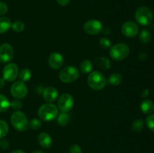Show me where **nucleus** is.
Listing matches in <instances>:
<instances>
[{
	"label": "nucleus",
	"mask_w": 154,
	"mask_h": 153,
	"mask_svg": "<svg viewBox=\"0 0 154 153\" xmlns=\"http://www.w3.org/2000/svg\"><path fill=\"white\" fill-rule=\"evenodd\" d=\"M59 114V109L55 104L46 103L42 104L38 111V117L43 121L50 122L55 119Z\"/></svg>",
	"instance_id": "nucleus-1"
},
{
	"label": "nucleus",
	"mask_w": 154,
	"mask_h": 153,
	"mask_svg": "<svg viewBox=\"0 0 154 153\" xmlns=\"http://www.w3.org/2000/svg\"><path fill=\"white\" fill-rule=\"evenodd\" d=\"M87 84L93 90L99 91L107 85V80L102 72L95 70L91 72L87 77Z\"/></svg>",
	"instance_id": "nucleus-2"
},
{
	"label": "nucleus",
	"mask_w": 154,
	"mask_h": 153,
	"mask_svg": "<svg viewBox=\"0 0 154 153\" xmlns=\"http://www.w3.org/2000/svg\"><path fill=\"white\" fill-rule=\"evenodd\" d=\"M11 122L13 127L18 131H25L29 128V121L25 113L17 110L11 114Z\"/></svg>",
	"instance_id": "nucleus-3"
},
{
	"label": "nucleus",
	"mask_w": 154,
	"mask_h": 153,
	"mask_svg": "<svg viewBox=\"0 0 154 153\" xmlns=\"http://www.w3.org/2000/svg\"><path fill=\"white\" fill-rule=\"evenodd\" d=\"M130 50L129 46L126 44H116L111 46L109 50L110 56L115 61H122L129 56Z\"/></svg>",
	"instance_id": "nucleus-4"
},
{
	"label": "nucleus",
	"mask_w": 154,
	"mask_h": 153,
	"mask_svg": "<svg viewBox=\"0 0 154 153\" xmlns=\"http://www.w3.org/2000/svg\"><path fill=\"white\" fill-rule=\"evenodd\" d=\"M135 20L140 25L147 26L152 22L153 19V14L152 10L147 7H140L135 13Z\"/></svg>",
	"instance_id": "nucleus-5"
},
{
	"label": "nucleus",
	"mask_w": 154,
	"mask_h": 153,
	"mask_svg": "<svg viewBox=\"0 0 154 153\" xmlns=\"http://www.w3.org/2000/svg\"><path fill=\"white\" fill-rule=\"evenodd\" d=\"M60 79L65 83H71L79 78L80 73L78 68L74 66H66L60 72Z\"/></svg>",
	"instance_id": "nucleus-6"
},
{
	"label": "nucleus",
	"mask_w": 154,
	"mask_h": 153,
	"mask_svg": "<svg viewBox=\"0 0 154 153\" xmlns=\"http://www.w3.org/2000/svg\"><path fill=\"white\" fill-rule=\"evenodd\" d=\"M75 100L72 94L63 93L59 97L57 100V107L63 112H68L73 108Z\"/></svg>",
	"instance_id": "nucleus-7"
},
{
	"label": "nucleus",
	"mask_w": 154,
	"mask_h": 153,
	"mask_svg": "<svg viewBox=\"0 0 154 153\" xmlns=\"http://www.w3.org/2000/svg\"><path fill=\"white\" fill-rule=\"evenodd\" d=\"M11 93L16 99H23L26 96L28 88L23 81H16L11 86Z\"/></svg>",
	"instance_id": "nucleus-8"
},
{
	"label": "nucleus",
	"mask_w": 154,
	"mask_h": 153,
	"mask_svg": "<svg viewBox=\"0 0 154 153\" xmlns=\"http://www.w3.org/2000/svg\"><path fill=\"white\" fill-rule=\"evenodd\" d=\"M19 74V68L18 66L14 63H8L5 66L2 71L3 78L5 80L8 82H13L17 77Z\"/></svg>",
	"instance_id": "nucleus-9"
},
{
	"label": "nucleus",
	"mask_w": 154,
	"mask_h": 153,
	"mask_svg": "<svg viewBox=\"0 0 154 153\" xmlns=\"http://www.w3.org/2000/svg\"><path fill=\"white\" fill-rule=\"evenodd\" d=\"M84 29L90 35H96L102 32V24L98 20H90L84 23Z\"/></svg>",
	"instance_id": "nucleus-10"
},
{
	"label": "nucleus",
	"mask_w": 154,
	"mask_h": 153,
	"mask_svg": "<svg viewBox=\"0 0 154 153\" xmlns=\"http://www.w3.org/2000/svg\"><path fill=\"white\" fill-rule=\"evenodd\" d=\"M14 58V49L11 44L4 43L0 46V62H10Z\"/></svg>",
	"instance_id": "nucleus-11"
},
{
	"label": "nucleus",
	"mask_w": 154,
	"mask_h": 153,
	"mask_svg": "<svg viewBox=\"0 0 154 153\" xmlns=\"http://www.w3.org/2000/svg\"><path fill=\"white\" fill-rule=\"evenodd\" d=\"M122 34L127 38L135 37L138 34L139 32V27L132 21H127L124 22L121 27Z\"/></svg>",
	"instance_id": "nucleus-12"
},
{
	"label": "nucleus",
	"mask_w": 154,
	"mask_h": 153,
	"mask_svg": "<svg viewBox=\"0 0 154 153\" xmlns=\"http://www.w3.org/2000/svg\"><path fill=\"white\" fill-rule=\"evenodd\" d=\"M48 64L51 68L55 70L60 69L64 64V58L60 52H52L48 58Z\"/></svg>",
	"instance_id": "nucleus-13"
},
{
	"label": "nucleus",
	"mask_w": 154,
	"mask_h": 153,
	"mask_svg": "<svg viewBox=\"0 0 154 153\" xmlns=\"http://www.w3.org/2000/svg\"><path fill=\"white\" fill-rule=\"evenodd\" d=\"M59 92L55 87L48 86L44 89L43 97L45 100H47L49 103L54 102L58 98Z\"/></svg>",
	"instance_id": "nucleus-14"
},
{
	"label": "nucleus",
	"mask_w": 154,
	"mask_h": 153,
	"mask_svg": "<svg viewBox=\"0 0 154 153\" xmlns=\"http://www.w3.org/2000/svg\"><path fill=\"white\" fill-rule=\"evenodd\" d=\"M38 142L39 145L44 148H51L53 144L52 138L50 136L49 134L46 132H42L39 134L38 137Z\"/></svg>",
	"instance_id": "nucleus-15"
},
{
	"label": "nucleus",
	"mask_w": 154,
	"mask_h": 153,
	"mask_svg": "<svg viewBox=\"0 0 154 153\" xmlns=\"http://www.w3.org/2000/svg\"><path fill=\"white\" fill-rule=\"evenodd\" d=\"M11 20L7 16H1L0 17V34L5 33L8 31L11 27Z\"/></svg>",
	"instance_id": "nucleus-16"
},
{
	"label": "nucleus",
	"mask_w": 154,
	"mask_h": 153,
	"mask_svg": "<svg viewBox=\"0 0 154 153\" xmlns=\"http://www.w3.org/2000/svg\"><path fill=\"white\" fill-rule=\"evenodd\" d=\"M95 64L99 66V68H101L102 70H108L111 67V61L108 58H105V57H98V58H96L95 59Z\"/></svg>",
	"instance_id": "nucleus-17"
},
{
	"label": "nucleus",
	"mask_w": 154,
	"mask_h": 153,
	"mask_svg": "<svg viewBox=\"0 0 154 153\" xmlns=\"http://www.w3.org/2000/svg\"><path fill=\"white\" fill-rule=\"evenodd\" d=\"M141 110L145 114H150L154 110V104L150 100H144L140 105Z\"/></svg>",
	"instance_id": "nucleus-18"
},
{
	"label": "nucleus",
	"mask_w": 154,
	"mask_h": 153,
	"mask_svg": "<svg viewBox=\"0 0 154 153\" xmlns=\"http://www.w3.org/2000/svg\"><path fill=\"white\" fill-rule=\"evenodd\" d=\"M11 102L5 95L0 94V112H6L10 108Z\"/></svg>",
	"instance_id": "nucleus-19"
},
{
	"label": "nucleus",
	"mask_w": 154,
	"mask_h": 153,
	"mask_svg": "<svg viewBox=\"0 0 154 153\" xmlns=\"http://www.w3.org/2000/svg\"><path fill=\"white\" fill-rule=\"evenodd\" d=\"M123 81V77H122L121 74L118 73H114L111 74V76L108 77V82L110 85L112 86H118Z\"/></svg>",
	"instance_id": "nucleus-20"
},
{
	"label": "nucleus",
	"mask_w": 154,
	"mask_h": 153,
	"mask_svg": "<svg viewBox=\"0 0 154 153\" xmlns=\"http://www.w3.org/2000/svg\"><path fill=\"white\" fill-rule=\"evenodd\" d=\"M80 69L83 74L90 73L93 70V63L88 59L84 60L83 62H81V64H80Z\"/></svg>",
	"instance_id": "nucleus-21"
},
{
	"label": "nucleus",
	"mask_w": 154,
	"mask_h": 153,
	"mask_svg": "<svg viewBox=\"0 0 154 153\" xmlns=\"http://www.w3.org/2000/svg\"><path fill=\"white\" fill-rule=\"evenodd\" d=\"M70 117L67 112H61L57 116V122L60 126H66L69 122Z\"/></svg>",
	"instance_id": "nucleus-22"
},
{
	"label": "nucleus",
	"mask_w": 154,
	"mask_h": 153,
	"mask_svg": "<svg viewBox=\"0 0 154 153\" xmlns=\"http://www.w3.org/2000/svg\"><path fill=\"white\" fill-rule=\"evenodd\" d=\"M151 39V33L148 29L144 28L139 34V40L142 44H147Z\"/></svg>",
	"instance_id": "nucleus-23"
},
{
	"label": "nucleus",
	"mask_w": 154,
	"mask_h": 153,
	"mask_svg": "<svg viewBox=\"0 0 154 153\" xmlns=\"http://www.w3.org/2000/svg\"><path fill=\"white\" fill-rule=\"evenodd\" d=\"M32 73L31 70L28 68H23L20 71L19 73V77L20 81L23 82H27L31 79Z\"/></svg>",
	"instance_id": "nucleus-24"
},
{
	"label": "nucleus",
	"mask_w": 154,
	"mask_h": 153,
	"mask_svg": "<svg viewBox=\"0 0 154 153\" xmlns=\"http://www.w3.org/2000/svg\"><path fill=\"white\" fill-rule=\"evenodd\" d=\"M144 127V122L141 118H137L132 123V129L135 132H140Z\"/></svg>",
	"instance_id": "nucleus-25"
},
{
	"label": "nucleus",
	"mask_w": 154,
	"mask_h": 153,
	"mask_svg": "<svg viewBox=\"0 0 154 153\" xmlns=\"http://www.w3.org/2000/svg\"><path fill=\"white\" fill-rule=\"evenodd\" d=\"M9 127L8 123L4 120H0V140L3 139L8 132Z\"/></svg>",
	"instance_id": "nucleus-26"
},
{
	"label": "nucleus",
	"mask_w": 154,
	"mask_h": 153,
	"mask_svg": "<svg viewBox=\"0 0 154 153\" xmlns=\"http://www.w3.org/2000/svg\"><path fill=\"white\" fill-rule=\"evenodd\" d=\"M11 28L16 32H21L25 28V25L21 21H15L11 24Z\"/></svg>",
	"instance_id": "nucleus-27"
},
{
	"label": "nucleus",
	"mask_w": 154,
	"mask_h": 153,
	"mask_svg": "<svg viewBox=\"0 0 154 153\" xmlns=\"http://www.w3.org/2000/svg\"><path fill=\"white\" fill-rule=\"evenodd\" d=\"M42 122L38 118H32L29 122V127L31 128L32 130H38L42 128Z\"/></svg>",
	"instance_id": "nucleus-28"
},
{
	"label": "nucleus",
	"mask_w": 154,
	"mask_h": 153,
	"mask_svg": "<svg viewBox=\"0 0 154 153\" xmlns=\"http://www.w3.org/2000/svg\"><path fill=\"white\" fill-rule=\"evenodd\" d=\"M99 45L103 49H108L111 46V42L107 38H102L99 40Z\"/></svg>",
	"instance_id": "nucleus-29"
},
{
	"label": "nucleus",
	"mask_w": 154,
	"mask_h": 153,
	"mask_svg": "<svg viewBox=\"0 0 154 153\" xmlns=\"http://www.w3.org/2000/svg\"><path fill=\"white\" fill-rule=\"evenodd\" d=\"M146 124L150 130L154 132V113L150 114L148 116L146 119Z\"/></svg>",
	"instance_id": "nucleus-30"
},
{
	"label": "nucleus",
	"mask_w": 154,
	"mask_h": 153,
	"mask_svg": "<svg viewBox=\"0 0 154 153\" xmlns=\"http://www.w3.org/2000/svg\"><path fill=\"white\" fill-rule=\"evenodd\" d=\"M11 106L13 109H15L17 110H18L22 108L23 103L20 99H15V100H12V101L11 102Z\"/></svg>",
	"instance_id": "nucleus-31"
},
{
	"label": "nucleus",
	"mask_w": 154,
	"mask_h": 153,
	"mask_svg": "<svg viewBox=\"0 0 154 153\" xmlns=\"http://www.w3.org/2000/svg\"><path fill=\"white\" fill-rule=\"evenodd\" d=\"M8 7L7 4L3 2H0V16L5 14L8 11Z\"/></svg>",
	"instance_id": "nucleus-32"
},
{
	"label": "nucleus",
	"mask_w": 154,
	"mask_h": 153,
	"mask_svg": "<svg viewBox=\"0 0 154 153\" xmlns=\"http://www.w3.org/2000/svg\"><path fill=\"white\" fill-rule=\"evenodd\" d=\"M69 152H70V153H82V149H81L80 146L74 144V145L71 146Z\"/></svg>",
	"instance_id": "nucleus-33"
},
{
	"label": "nucleus",
	"mask_w": 154,
	"mask_h": 153,
	"mask_svg": "<svg viewBox=\"0 0 154 153\" xmlns=\"http://www.w3.org/2000/svg\"><path fill=\"white\" fill-rule=\"evenodd\" d=\"M9 147V142L8 140L6 139H1L0 140V148L2 149H7Z\"/></svg>",
	"instance_id": "nucleus-34"
},
{
	"label": "nucleus",
	"mask_w": 154,
	"mask_h": 153,
	"mask_svg": "<svg viewBox=\"0 0 154 153\" xmlns=\"http://www.w3.org/2000/svg\"><path fill=\"white\" fill-rule=\"evenodd\" d=\"M57 2L61 6H66L70 2V0H57Z\"/></svg>",
	"instance_id": "nucleus-35"
},
{
	"label": "nucleus",
	"mask_w": 154,
	"mask_h": 153,
	"mask_svg": "<svg viewBox=\"0 0 154 153\" xmlns=\"http://www.w3.org/2000/svg\"><path fill=\"white\" fill-rule=\"evenodd\" d=\"M5 80L4 78L0 77V89H2L5 86Z\"/></svg>",
	"instance_id": "nucleus-36"
},
{
	"label": "nucleus",
	"mask_w": 154,
	"mask_h": 153,
	"mask_svg": "<svg viewBox=\"0 0 154 153\" xmlns=\"http://www.w3.org/2000/svg\"><path fill=\"white\" fill-rule=\"evenodd\" d=\"M148 94H149V91H148V89H144V91H143V92H142V97L143 98H145V97H147V96H148Z\"/></svg>",
	"instance_id": "nucleus-37"
},
{
	"label": "nucleus",
	"mask_w": 154,
	"mask_h": 153,
	"mask_svg": "<svg viewBox=\"0 0 154 153\" xmlns=\"http://www.w3.org/2000/svg\"><path fill=\"white\" fill-rule=\"evenodd\" d=\"M11 153H26L25 152H23V150H20V149H17V150H14V151L11 152Z\"/></svg>",
	"instance_id": "nucleus-38"
},
{
	"label": "nucleus",
	"mask_w": 154,
	"mask_h": 153,
	"mask_svg": "<svg viewBox=\"0 0 154 153\" xmlns=\"http://www.w3.org/2000/svg\"><path fill=\"white\" fill-rule=\"evenodd\" d=\"M32 153H44L43 152H42V151H39V150H38V151H35V152H32Z\"/></svg>",
	"instance_id": "nucleus-39"
}]
</instances>
